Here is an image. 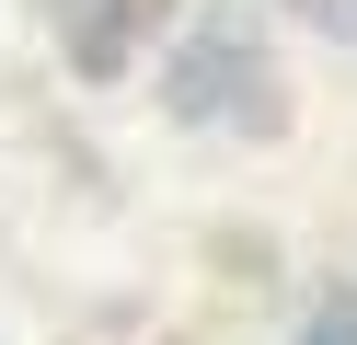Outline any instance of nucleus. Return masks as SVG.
<instances>
[{
  "label": "nucleus",
  "mask_w": 357,
  "mask_h": 345,
  "mask_svg": "<svg viewBox=\"0 0 357 345\" xmlns=\"http://www.w3.org/2000/svg\"><path fill=\"white\" fill-rule=\"evenodd\" d=\"M150 104L185 138H277L288 127V69H277V46H265V23L242 12V0H208V12L162 23Z\"/></svg>",
  "instance_id": "nucleus-1"
},
{
  "label": "nucleus",
  "mask_w": 357,
  "mask_h": 345,
  "mask_svg": "<svg viewBox=\"0 0 357 345\" xmlns=\"http://www.w3.org/2000/svg\"><path fill=\"white\" fill-rule=\"evenodd\" d=\"M35 23L58 35V58H70V81H93V92H116L127 69L162 46V23H173V0H35Z\"/></svg>",
  "instance_id": "nucleus-2"
},
{
  "label": "nucleus",
  "mask_w": 357,
  "mask_h": 345,
  "mask_svg": "<svg viewBox=\"0 0 357 345\" xmlns=\"http://www.w3.org/2000/svg\"><path fill=\"white\" fill-rule=\"evenodd\" d=\"M288 345H357V276H334V288H311V311L288 322Z\"/></svg>",
  "instance_id": "nucleus-3"
},
{
  "label": "nucleus",
  "mask_w": 357,
  "mask_h": 345,
  "mask_svg": "<svg viewBox=\"0 0 357 345\" xmlns=\"http://www.w3.org/2000/svg\"><path fill=\"white\" fill-rule=\"evenodd\" d=\"M288 23H311V35H357V0H277Z\"/></svg>",
  "instance_id": "nucleus-4"
},
{
  "label": "nucleus",
  "mask_w": 357,
  "mask_h": 345,
  "mask_svg": "<svg viewBox=\"0 0 357 345\" xmlns=\"http://www.w3.org/2000/svg\"><path fill=\"white\" fill-rule=\"evenodd\" d=\"M346 46H357V35H346Z\"/></svg>",
  "instance_id": "nucleus-5"
}]
</instances>
